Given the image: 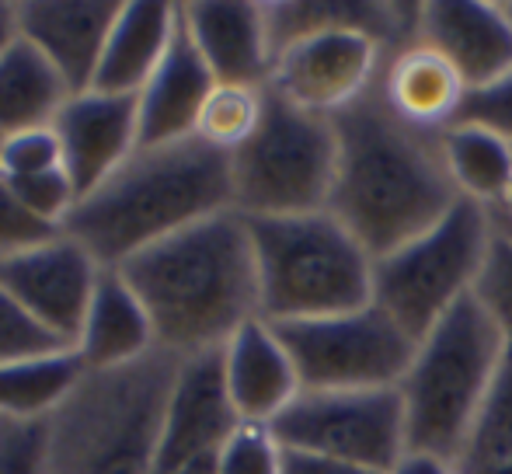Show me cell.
<instances>
[{"label":"cell","mask_w":512,"mask_h":474,"mask_svg":"<svg viewBox=\"0 0 512 474\" xmlns=\"http://www.w3.org/2000/svg\"><path fill=\"white\" fill-rule=\"evenodd\" d=\"M331 122L338 175L328 210L373 262L436 227L460 203L443 161V133H425L398 119L377 95V84Z\"/></svg>","instance_id":"6da1fadb"},{"label":"cell","mask_w":512,"mask_h":474,"mask_svg":"<svg viewBox=\"0 0 512 474\" xmlns=\"http://www.w3.org/2000/svg\"><path fill=\"white\" fill-rule=\"evenodd\" d=\"M119 276L147 307L157 349L178 359L223 349L262 318L255 244L237 210L150 244L119 265Z\"/></svg>","instance_id":"7a4b0ae2"},{"label":"cell","mask_w":512,"mask_h":474,"mask_svg":"<svg viewBox=\"0 0 512 474\" xmlns=\"http://www.w3.org/2000/svg\"><path fill=\"white\" fill-rule=\"evenodd\" d=\"M227 210H234L230 154L192 136L136 150L77 203L63 234L81 241L105 269H119L150 244Z\"/></svg>","instance_id":"3957f363"},{"label":"cell","mask_w":512,"mask_h":474,"mask_svg":"<svg viewBox=\"0 0 512 474\" xmlns=\"http://www.w3.org/2000/svg\"><path fill=\"white\" fill-rule=\"evenodd\" d=\"M178 356L157 349L122 370H88L46 422L42 474H157Z\"/></svg>","instance_id":"277c9868"},{"label":"cell","mask_w":512,"mask_h":474,"mask_svg":"<svg viewBox=\"0 0 512 474\" xmlns=\"http://www.w3.org/2000/svg\"><path fill=\"white\" fill-rule=\"evenodd\" d=\"M506 356V339L474 293L460 300L425 339H418L415 356L398 384L408 450L457 461L506 366Z\"/></svg>","instance_id":"5b68a950"},{"label":"cell","mask_w":512,"mask_h":474,"mask_svg":"<svg viewBox=\"0 0 512 474\" xmlns=\"http://www.w3.org/2000/svg\"><path fill=\"white\" fill-rule=\"evenodd\" d=\"M248 231L265 321L335 318L373 304V255L331 210L258 217Z\"/></svg>","instance_id":"8992f818"},{"label":"cell","mask_w":512,"mask_h":474,"mask_svg":"<svg viewBox=\"0 0 512 474\" xmlns=\"http://www.w3.org/2000/svg\"><path fill=\"white\" fill-rule=\"evenodd\" d=\"M335 175L338 136L331 116L297 109L265 88V112L255 136L230 154L234 210L248 220L328 210Z\"/></svg>","instance_id":"52a82bcc"},{"label":"cell","mask_w":512,"mask_h":474,"mask_svg":"<svg viewBox=\"0 0 512 474\" xmlns=\"http://www.w3.org/2000/svg\"><path fill=\"white\" fill-rule=\"evenodd\" d=\"M495 241V213L460 199L436 227L373 262V304L411 339H425L474 293Z\"/></svg>","instance_id":"ba28073f"},{"label":"cell","mask_w":512,"mask_h":474,"mask_svg":"<svg viewBox=\"0 0 512 474\" xmlns=\"http://www.w3.org/2000/svg\"><path fill=\"white\" fill-rule=\"evenodd\" d=\"M272 325V321H269ZM304 391H387L405 377L418 342L377 304L314 321L272 325Z\"/></svg>","instance_id":"9c48e42d"},{"label":"cell","mask_w":512,"mask_h":474,"mask_svg":"<svg viewBox=\"0 0 512 474\" xmlns=\"http://www.w3.org/2000/svg\"><path fill=\"white\" fill-rule=\"evenodd\" d=\"M272 433L283 450L391 471L408 454L405 405L398 387L387 391H304Z\"/></svg>","instance_id":"30bf717a"},{"label":"cell","mask_w":512,"mask_h":474,"mask_svg":"<svg viewBox=\"0 0 512 474\" xmlns=\"http://www.w3.org/2000/svg\"><path fill=\"white\" fill-rule=\"evenodd\" d=\"M384 60L387 46L373 35L359 28H324L279 49L269 88L297 109L338 116L373 91Z\"/></svg>","instance_id":"8fae6325"},{"label":"cell","mask_w":512,"mask_h":474,"mask_svg":"<svg viewBox=\"0 0 512 474\" xmlns=\"http://www.w3.org/2000/svg\"><path fill=\"white\" fill-rule=\"evenodd\" d=\"M105 265L81 241L60 234L0 262V286L46 328L74 349Z\"/></svg>","instance_id":"7c38bea8"},{"label":"cell","mask_w":512,"mask_h":474,"mask_svg":"<svg viewBox=\"0 0 512 474\" xmlns=\"http://www.w3.org/2000/svg\"><path fill=\"white\" fill-rule=\"evenodd\" d=\"M237 426H241V415L227 391L223 349L178 359L168 405H164L157 474H171L192 457L220 454Z\"/></svg>","instance_id":"4fadbf2b"},{"label":"cell","mask_w":512,"mask_h":474,"mask_svg":"<svg viewBox=\"0 0 512 474\" xmlns=\"http://www.w3.org/2000/svg\"><path fill=\"white\" fill-rule=\"evenodd\" d=\"M53 133L63 150V168L84 199L140 150L136 98L105 91L74 95L56 116Z\"/></svg>","instance_id":"5bb4252c"},{"label":"cell","mask_w":512,"mask_h":474,"mask_svg":"<svg viewBox=\"0 0 512 474\" xmlns=\"http://www.w3.org/2000/svg\"><path fill=\"white\" fill-rule=\"evenodd\" d=\"M418 39L453 63L467 91L488 88L512 70V21L502 0H425Z\"/></svg>","instance_id":"9a60e30c"},{"label":"cell","mask_w":512,"mask_h":474,"mask_svg":"<svg viewBox=\"0 0 512 474\" xmlns=\"http://www.w3.org/2000/svg\"><path fill=\"white\" fill-rule=\"evenodd\" d=\"M119 7L122 0H21V39L60 70L74 95H84L95 84Z\"/></svg>","instance_id":"2e32d148"},{"label":"cell","mask_w":512,"mask_h":474,"mask_svg":"<svg viewBox=\"0 0 512 474\" xmlns=\"http://www.w3.org/2000/svg\"><path fill=\"white\" fill-rule=\"evenodd\" d=\"M182 25L216 84L269 88L272 39L265 4L258 0H189L178 4Z\"/></svg>","instance_id":"e0dca14e"},{"label":"cell","mask_w":512,"mask_h":474,"mask_svg":"<svg viewBox=\"0 0 512 474\" xmlns=\"http://www.w3.org/2000/svg\"><path fill=\"white\" fill-rule=\"evenodd\" d=\"M216 77L199 56L196 42L189 39L178 11V28L164 53L161 67L147 81V88L136 95L140 112V147H168L196 136L199 116L206 98L213 95Z\"/></svg>","instance_id":"ac0fdd59"},{"label":"cell","mask_w":512,"mask_h":474,"mask_svg":"<svg viewBox=\"0 0 512 474\" xmlns=\"http://www.w3.org/2000/svg\"><path fill=\"white\" fill-rule=\"evenodd\" d=\"M377 95L408 126L425 129V133H446L460 119V109L471 91L439 49L422 39H411L387 53Z\"/></svg>","instance_id":"d6986e66"},{"label":"cell","mask_w":512,"mask_h":474,"mask_svg":"<svg viewBox=\"0 0 512 474\" xmlns=\"http://www.w3.org/2000/svg\"><path fill=\"white\" fill-rule=\"evenodd\" d=\"M223 373L241 422L255 426H272L304 394L297 366L265 318L248 321L223 346Z\"/></svg>","instance_id":"ffe728a7"},{"label":"cell","mask_w":512,"mask_h":474,"mask_svg":"<svg viewBox=\"0 0 512 474\" xmlns=\"http://www.w3.org/2000/svg\"><path fill=\"white\" fill-rule=\"evenodd\" d=\"M175 28L178 4L171 0H122L91 91L136 98L161 67Z\"/></svg>","instance_id":"44dd1931"},{"label":"cell","mask_w":512,"mask_h":474,"mask_svg":"<svg viewBox=\"0 0 512 474\" xmlns=\"http://www.w3.org/2000/svg\"><path fill=\"white\" fill-rule=\"evenodd\" d=\"M74 349L88 370H122L157 353V335L147 307L129 290L119 269L102 272V283L95 290Z\"/></svg>","instance_id":"7402d4cb"},{"label":"cell","mask_w":512,"mask_h":474,"mask_svg":"<svg viewBox=\"0 0 512 474\" xmlns=\"http://www.w3.org/2000/svg\"><path fill=\"white\" fill-rule=\"evenodd\" d=\"M74 98L60 70L28 39H18L0 60V133H28L53 126L63 105Z\"/></svg>","instance_id":"603a6c76"},{"label":"cell","mask_w":512,"mask_h":474,"mask_svg":"<svg viewBox=\"0 0 512 474\" xmlns=\"http://www.w3.org/2000/svg\"><path fill=\"white\" fill-rule=\"evenodd\" d=\"M84 373L88 366L77 356V349H60V353L0 366V419L49 422L63 401L77 391Z\"/></svg>","instance_id":"cb8c5ba5"},{"label":"cell","mask_w":512,"mask_h":474,"mask_svg":"<svg viewBox=\"0 0 512 474\" xmlns=\"http://www.w3.org/2000/svg\"><path fill=\"white\" fill-rule=\"evenodd\" d=\"M439 143L460 199L499 210L512 185V143L506 136L471 122H453Z\"/></svg>","instance_id":"d4e9b609"},{"label":"cell","mask_w":512,"mask_h":474,"mask_svg":"<svg viewBox=\"0 0 512 474\" xmlns=\"http://www.w3.org/2000/svg\"><path fill=\"white\" fill-rule=\"evenodd\" d=\"M453 468L457 474H512V353Z\"/></svg>","instance_id":"484cf974"},{"label":"cell","mask_w":512,"mask_h":474,"mask_svg":"<svg viewBox=\"0 0 512 474\" xmlns=\"http://www.w3.org/2000/svg\"><path fill=\"white\" fill-rule=\"evenodd\" d=\"M262 112H265V88L216 84L213 95L203 105V116H199L196 140L209 143L213 150H223V154H234V150H241L255 136Z\"/></svg>","instance_id":"4316f807"},{"label":"cell","mask_w":512,"mask_h":474,"mask_svg":"<svg viewBox=\"0 0 512 474\" xmlns=\"http://www.w3.org/2000/svg\"><path fill=\"white\" fill-rule=\"evenodd\" d=\"M474 297L485 307L488 318L495 321V328L502 332L512 353V234L502 231L499 224H495V241L485 258L478 286H474Z\"/></svg>","instance_id":"83f0119b"},{"label":"cell","mask_w":512,"mask_h":474,"mask_svg":"<svg viewBox=\"0 0 512 474\" xmlns=\"http://www.w3.org/2000/svg\"><path fill=\"white\" fill-rule=\"evenodd\" d=\"M286 450L272 426L241 422L220 450V474H283Z\"/></svg>","instance_id":"f1b7e54d"},{"label":"cell","mask_w":512,"mask_h":474,"mask_svg":"<svg viewBox=\"0 0 512 474\" xmlns=\"http://www.w3.org/2000/svg\"><path fill=\"white\" fill-rule=\"evenodd\" d=\"M60 349H70V346H63L56 335H49L46 328L0 286V366L18 363V359L60 353Z\"/></svg>","instance_id":"f546056e"},{"label":"cell","mask_w":512,"mask_h":474,"mask_svg":"<svg viewBox=\"0 0 512 474\" xmlns=\"http://www.w3.org/2000/svg\"><path fill=\"white\" fill-rule=\"evenodd\" d=\"M60 227H49L46 220H39L25 203L18 199L14 185L0 175V262L14 258L28 248H39V244L60 237Z\"/></svg>","instance_id":"4dcf8cb0"},{"label":"cell","mask_w":512,"mask_h":474,"mask_svg":"<svg viewBox=\"0 0 512 474\" xmlns=\"http://www.w3.org/2000/svg\"><path fill=\"white\" fill-rule=\"evenodd\" d=\"M56 168H63V150L53 126L28 129V133H14L4 140V150H0V175L4 178H32Z\"/></svg>","instance_id":"1f68e13d"},{"label":"cell","mask_w":512,"mask_h":474,"mask_svg":"<svg viewBox=\"0 0 512 474\" xmlns=\"http://www.w3.org/2000/svg\"><path fill=\"white\" fill-rule=\"evenodd\" d=\"M46 422L0 419V474H42Z\"/></svg>","instance_id":"d6a6232c"},{"label":"cell","mask_w":512,"mask_h":474,"mask_svg":"<svg viewBox=\"0 0 512 474\" xmlns=\"http://www.w3.org/2000/svg\"><path fill=\"white\" fill-rule=\"evenodd\" d=\"M457 122L485 126V129H492V133L506 136L512 143V70L506 77H499L495 84H488V88L471 91Z\"/></svg>","instance_id":"836d02e7"},{"label":"cell","mask_w":512,"mask_h":474,"mask_svg":"<svg viewBox=\"0 0 512 474\" xmlns=\"http://www.w3.org/2000/svg\"><path fill=\"white\" fill-rule=\"evenodd\" d=\"M283 474H387V471H373V468H363V464L328 461V457H314V454H297V450H286Z\"/></svg>","instance_id":"e575fe53"},{"label":"cell","mask_w":512,"mask_h":474,"mask_svg":"<svg viewBox=\"0 0 512 474\" xmlns=\"http://www.w3.org/2000/svg\"><path fill=\"white\" fill-rule=\"evenodd\" d=\"M387 474H457V468L446 457L425 454V450H408Z\"/></svg>","instance_id":"d590c367"},{"label":"cell","mask_w":512,"mask_h":474,"mask_svg":"<svg viewBox=\"0 0 512 474\" xmlns=\"http://www.w3.org/2000/svg\"><path fill=\"white\" fill-rule=\"evenodd\" d=\"M21 39V25H18V4L11 0H0V60L4 53Z\"/></svg>","instance_id":"8d00e7d4"},{"label":"cell","mask_w":512,"mask_h":474,"mask_svg":"<svg viewBox=\"0 0 512 474\" xmlns=\"http://www.w3.org/2000/svg\"><path fill=\"white\" fill-rule=\"evenodd\" d=\"M171 474H220V454H203L185 461L182 468H175Z\"/></svg>","instance_id":"74e56055"},{"label":"cell","mask_w":512,"mask_h":474,"mask_svg":"<svg viewBox=\"0 0 512 474\" xmlns=\"http://www.w3.org/2000/svg\"><path fill=\"white\" fill-rule=\"evenodd\" d=\"M492 213H495V220H499V224L512 227V185H509L506 199H502V206H499V210H492Z\"/></svg>","instance_id":"f35d334b"},{"label":"cell","mask_w":512,"mask_h":474,"mask_svg":"<svg viewBox=\"0 0 512 474\" xmlns=\"http://www.w3.org/2000/svg\"><path fill=\"white\" fill-rule=\"evenodd\" d=\"M502 7H506V14H509V21H512V0H502Z\"/></svg>","instance_id":"ab89813d"},{"label":"cell","mask_w":512,"mask_h":474,"mask_svg":"<svg viewBox=\"0 0 512 474\" xmlns=\"http://www.w3.org/2000/svg\"><path fill=\"white\" fill-rule=\"evenodd\" d=\"M495 224H499V220H495ZM499 227H502V231H509V234H512V227H506V224H499Z\"/></svg>","instance_id":"60d3db41"},{"label":"cell","mask_w":512,"mask_h":474,"mask_svg":"<svg viewBox=\"0 0 512 474\" xmlns=\"http://www.w3.org/2000/svg\"><path fill=\"white\" fill-rule=\"evenodd\" d=\"M4 140H7V136H4V133H0V150H4Z\"/></svg>","instance_id":"b9f144b4"}]
</instances>
